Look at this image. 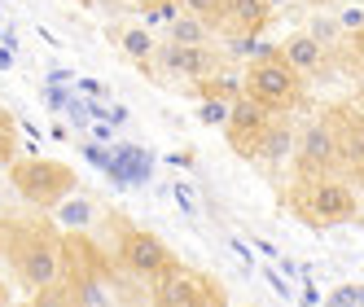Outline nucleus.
<instances>
[{
    "label": "nucleus",
    "instance_id": "obj_1",
    "mask_svg": "<svg viewBox=\"0 0 364 307\" xmlns=\"http://www.w3.org/2000/svg\"><path fill=\"white\" fill-rule=\"evenodd\" d=\"M0 254L9 272L18 276L22 290H48L62 276V228L53 215L31 211H9L0 220Z\"/></svg>",
    "mask_w": 364,
    "mask_h": 307
},
{
    "label": "nucleus",
    "instance_id": "obj_2",
    "mask_svg": "<svg viewBox=\"0 0 364 307\" xmlns=\"http://www.w3.org/2000/svg\"><path fill=\"white\" fill-rule=\"evenodd\" d=\"M119 259H106V250L88 242V233H62V286L70 294V307H106L127 303L114 276Z\"/></svg>",
    "mask_w": 364,
    "mask_h": 307
},
{
    "label": "nucleus",
    "instance_id": "obj_3",
    "mask_svg": "<svg viewBox=\"0 0 364 307\" xmlns=\"http://www.w3.org/2000/svg\"><path fill=\"white\" fill-rule=\"evenodd\" d=\"M290 211L307 228H333V224H351L360 211V198L351 185H343L338 176H299L290 185Z\"/></svg>",
    "mask_w": 364,
    "mask_h": 307
},
{
    "label": "nucleus",
    "instance_id": "obj_4",
    "mask_svg": "<svg viewBox=\"0 0 364 307\" xmlns=\"http://www.w3.org/2000/svg\"><path fill=\"white\" fill-rule=\"evenodd\" d=\"M5 171H9V189L36 211H53L66 193L80 189V176L62 158H40V154H31V158H14Z\"/></svg>",
    "mask_w": 364,
    "mask_h": 307
},
{
    "label": "nucleus",
    "instance_id": "obj_5",
    "mask_svg": "<svg viewBox=\"0 0 364 307\" xmlns=\"http://www.w3.org/2000/svg\"><path fill=\"white\" fill-rule=\"evenodd\" d=\"M242 88H246V97H255L259 106H268L272 114H290V110L303 106V75L281 53L255 58L242 75Z\"/></svg>",
    "mask_w": 364,
    "mask_h": 307
},
{
    "label": "nucleus",
    "instance_id": "obj_6",
    "mask_svg": "<svg viewBox=\"0 0 364 307\" xmlns=\"http://www.w3.org/2000/svg\"><path fill=\"white\" fill-rule=\"evenodd\" d=\"M114 228H119V237H114V259L119 268L132 276V281H145V286H154L171 264H176V254L171 246L159 237V233H149V228L141 224H123V215H110Z\"/></svg>",
    "mask_w": 364,
    "mask_h": 307
},
{
    "label": "nucleus",
    "instance_id": "obj_7",
    "mask_svg": "<svg viewBox=\"0 0 364 307\" xmlns=\"http://www.w3.org/2000/svg\"><path fill=\"white\" fill-rule=\"evenodd\" d=\"M149 303H159V307H224L228 294L215 276H206L198 268H185V264H171L159 281L149 286Z\"/></svg>",
    "mask_w": 364,
    "mask_h": 307
},
{
    "label": "nucleus",
    "instance_id": "obj_8",
    "mask_svg": "<svg viewBox=\"0 0 364 307\" xmlns=\"http://www.w3.org/2000/svg\"><path fill=\"white\" fill-rule=\"evenodd\" d=\"M294 167L299 176H325L338 167V132H333V119H316V123H307L303 127V136L294 141Z\"/></svg>",
    "mask_w": 364,
    "mask_h": 307
},
{
    "label": "nucleus",
    "instance_id": "obj_9",
    "mask_svg": "<svg viewBox=\"0 0 364 307\" xmlns=\"http://www.w3.org/2000/svg\"><path fill=\"white\" fill-rule=\"evenodd\" d=\"M268 123H272V110H268V106H259L255 97H246V92H242L237 101H232L228 123H224V136H228L232 154H237V158H255Z\"/></svg>",
    "mask_w": 364,
    "mask_h": 307
},
{
    "label": "nucleus",
    "instance_id": "obj_10",
    "mask_svg": "<svg viewBox=\"0 0 364 307\" xmlns=\"http://www.w3.org/2000/svg\"><path fill=\"white\" fill-rule=\"evenodd\" d=\"M154 66L167 70V75H180V80H211L215 75V53L211 44H159V53H154Z\"/></svg>",
    "mask_w": 364,
    "mask_h": 307
},
{
    "label": "nucleus",
    "instance_id": "obj_11",
    "mask_svg": "<svg viewBox=\"0 0 364 307\" xmlns=\"http://www.w3.org/2000/svg\"><path fill=\"white\" fill-rule=\"evenodd\" d=\"M281 58L290 62L303 80H325L329 75V53L311 40L307 31H294V36H285V44H281Z\"/></svg>",
    "mask_w": 364,
    "mask_h": 307
},
{
    "label": "nucleus",
    "instance_id": "obj_12",
    "mask_svg": "<svg viewBox=\"0 0 364 307\" xmlns=\"http://www.w3.org/2000/svg\"><path fill=\"white\" fill-rule=\"evenodd\" d=\"M329 119L338 132V163H351L360 171L364 167V114L343 106V110H329Z\"/></svg>",
    "mask_w": 364,
    "mask_h": 307
},
{
    "label": "nucleus",
    "instance_id": "obj_13",
    "mask_svg": "<svg viewBox=\"0 0 364 307\" xmlns=\"http://www.w3.org/2000/svg\"><path fill=\"white\" fill-rule=\"evenodd\" d=\"M48 215L58 220V228H62V233H88V228L101 220L97 202H92V198H84L80 189H75V193H66V198H62V202H58V207L48 211Z\"/></svg>",
    "mask_w": 364,
    "mask_h": 307
},
{
    "label": "nucleus",
    "instance_id": "obj_14",
    "mask_svg": "<svg viewBox=\"0 0 364 307\" xmlns=\"http://www.w3.org/2000/svg\"><path fill=\"white\" fill-rule=\"evenodd\" d=\"M268 18H272V9L264 5V0H228V22L224 27L237 31V36H259Z\"/></svg>",
    "mask_w": 364,
    "mask_h": 307
},
{
    "label": "nucleus",
    "instance_id": "obj_15",
    "mask_svg": "<svg viewBox=\"0 0 364 307\" xmlns=\"http://www.w3.org/2000/svg\"><path fill=\"white\" fill-rule=\"evenodd\" d=\"M294 132H290V123H268L264 127V141H259V154H255V158H264V163H285V158H290V154H294Z\"/></svg>",
    "mask_w": 364,
    "mask_h": 307
},
{
    "label": "nucleus",
    "instance_id": "obj_16",
    "mask_svg": "<svg viewBox=\"0 0 364 307\" xmlns=\"http://www.w3.org/2000/svg\"><path fill=\"white\" fill-rule=\"evenodd\" d=\"M119 48H123V53L132 58L136 66L149 70V66H154V53H159V40H154L145 27H123V31H119Z\"/></svg>",
    "mask_w": 364,
    "mask_h": 307
},
{
    "label": "nucleus",
    "instance_id": "obj_17",
    "mask_svg": "<svg viewBox=\"0 0 364 307\" xmlns=\"http://www.w3.org/2000/svg\"><path fill=\"white\" fill-rule=\"evenodd\" d=\"M167 40L171 44H211V27L202 18H193L189 9H180L171 22H167Z\"/></svg>",
    "mask_w": 364,
    "mask_h": 307
},
{
    "label": "nucleus",
    "instance_id": "obj_18",
    "mask_svg": "<svg viewBox=\"0 0 364 307\" xmlns=\"http://www.w3.org/2000/svg\"><path fill=\"white\" fill-rule=\"evenodd\" d=\"M307 36L316 40L325 53H333L338 44H343V22L338 18H325V14H311V22H307Z\"/></svg>",
    "mask_w": 364,
    "mask_h": 307
},
{
    "label": "nucleus",
    "instance_id": "obj_19",
    "mask_svg": "<svg viewBox=\"0 0 364 307\" xmlns=\"http://www.w3.org/2000/svg\"><path fill=\"white\" fill-rule=\"evenodd\" d=\"M193 18H202L211 31H224V22H228V0H180Z\"/></svg>",
    "mask_w": 364,
    "mask_h": 307
},
{
    "label": "nucleus",
    "instance_id": "obj_20",
    "mask_svg": "<svg viewBox=\"0 0 364 307\" xmlns=\"http://www.w3.org/2000/svg\"><path fill=\"white\" fill-rule=\"evenodd\" d=\"M228 110H232V101H224V97H202L198 123H202V127H224V123H228Z\"/></svg>",
    "mask_w": 364,
    "mask_h": 307
},
{
    "label": "nucleus",
    "instance_id": "obj_21",
    "mask_svg": "<svg viewBox=\"0 0 364 307\" xmlns=\"http://www.w3.org/2000/svg\"><path fill=\"white\" fill-rule=\"evenodd\" d=\"M14 158H18V123L14 114L0 110V167H9Z\"/></svg>",
    "mask_w": 364,
    "mask_h": 307
},
{
    "label": "nucleus",
    "instance_id": "obj_22",
    "mask_svg": "<svg viewBox=\"0 0 364 307\" xmlns=\"http://www.w3.org/2000/svg\"><path fill=\"white\" fill-rule=\"evenodd\" d=\"M171 198L180 202V211H185L189 220H198V193H193L185 181H176V185H171Z\"/></svg>",
    "mask_w": 364,
    "mask_h": 307
},
{
    "label": "nucleus",
    "instance_id": "obj_23",
    "mask_svg": "<svg viewBox=\"0 0 364 307\" xmlns=\"http://www.w3.org/2000/svg\"><path fill=\"white\" fill-rule=\"evenodd\" d=\"M329 303H364V286H343Z\"/></svg>",
    "mask_w": 364,
    "mask_h": 307
},
{
    "label": "nucleus",
    "instance_id": "obj_24",
    "mask_svg": "<svg viewBox=\"0 0 364 307\" xmlns=\"http://www.w3.org/2000/svg\"><path fill=\"white\" fill-rule=\"evenodd\" d=\"M338 22H343V31H360L364 27V14L360 9H343V18H338Z\"/></svg>",
    "mask_w": 364,
    "mask_h": 307
},
{
    "label": "nucleus",
    "instance_id": "obj_25",
    "mask_svg": "<svg viewBox=\"0 0 364 307\" xmlns=\"http://www.w3.org/2000/svg\"><path fill=\"white\" fill-rule=\"evenodd\" d=\"M351 48H355V58H360V66H364V27H360V31H351Z\"/></svg>",
    "mask_w": 364,
    "mask_h": 307
},
{
    "label": "nucleus",
    "instance_id": "obj_26",
    "mask_svg": "<svg viewBox=\"0 0 364 307\" xmlns=\"http://www.w3.org/2000/svg\"><path fill=\"white\" fill-rule=\"evenodd\" d=\"M80 88H84L88 97H106V88H101V84H92V80H80Z\"/></svg>",
    "mask_w": 364,
    "mask_h": 307
},
{
    "label": "nucleus",
    "instance_id": "obj_27",
    "mask_svg": "<svg viewBox=\"0 0 364 307\" xmlns=\"http://www.w3.org/2000/svg\"><path fill=\"white\" fill-rule=\"evenodd\" d=\"M14 66V53H9V48H0V70H9Z\"/></svg>",
    "mask_w": 364,
    "mask_h": 307
},
{
    "label": "nucleus",
    "instance_id": "obj_28",
    "mask_svg": "<svg viewBox=\"0 0 364 307\" xmlns=\"http://www.w3.org/2000/svg\"><path fill=\"white\" fill-rule=\"evenodd\" d=\"M9 298H14V294H9V286H5V276H0V307H5Z\"/></svg>",
    "mask_w": 364,
    "mask_h": 307
},
{
    "label": "nucleus",
    "instance_id": "obj_29",
    "mask_svg": "<svg viewBox=\"0 0 364 307\" xmlns=\"http://www.w3.org/2000/svg\"><path fill=\"white\" fill-rule=\"evenodd\" d=\"M264 5H268V9H285V5H290V0H264Z\"/></svg>",
    "mask_w": 364,
    "mask_h": 307
},
{
    "label": "nucleus",
    "instance_id": "obj_30",
    "mask_svg": "<svg viewBox=\"0 0 364 307\" xmlns=\"http://www.w3.org/2000/svg\"><path fill=\"white\" fill-rule=\"evenodd\" d=\"M9 215V207H5V193H0V220H5Z\"/></svg>",
    "mask_w": 364,
    "mask_h": 307
},
{
    "label": "nucleus",
    "instance_id": "obj_31",
    "mask_svg": "<svg viewBox=\"0 0 364 307\" xmlns=\"http://www.w3.org/2000/svg\"><path fill=\"white\" fill-rule=\"evenodd\" d=\"M355 110H360V114H364V97H360V101H355Z\"/></svg>",
    "mask_w": 364,
    "mask_h": 307
},
{
    "label": "nucleus",
    "instance_id": "obj_32",
    "mask_svg": "<svg viewBox=\"0 0 364 307\" xmlns=\"http://www.w3.org/2000/svg\"><path fill=\"white\" fill-rule=\"evenodd\" d=\"M360 176H364V167H360Z\"/></svg>",
    "mask_w": 364,
    "mask_h": 307
}]
</instances>
